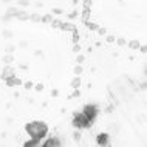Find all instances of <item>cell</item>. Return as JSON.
Listing matches in <instances>:
<instances>
[{
	"label": "cell",
	"instance_id": "35",
	"mask_svg": "<svg viewBox=\"0 0 147 147\" xmlns=\"http://www.w3.org/2000/svg\"><path fill=\"white\" fill-rule=\"evenodd\" d=\"M140 51H141V53H146V45H142V47H140Z\"/></svg>",
	"mask_w": 147,
	"mask_h": 147
},
{
	"label": "cell",
	"instance_id": "28",
	"mask_svg": "<svg viewBox=\"0 0 147 147\" xmlns=\"http://www.w3.org/2000/svg\"><path fill=\"white\" fill-rule=\"evenodd\" d=\"M73 51H74V53H81V47H79V43H74Z\"/></svg>",
	"mask_w": 147,
	"mask_h": 147
},
{
	"label": "cell",
	"instance_id": "23",
	"mask_svg": "<svg viewBox=\"0 0 147 147\" xmlns=\"http://www.w3.org/2000/svg\"><path fill=\"white\" fill-rule=\"evenodd\" d=\"M87 26H88L91 31H98V28H99L96 23H93V22H88V23H87Z\"/></svg>",
	"mask_w": 147,
	"mask_h": 147
},
{
	"label": "cell",
	"instance_id": "17",
	"mask_svg": "<svg viewBox=\"0 0 147 147\" xmlns=\"http://www.w3.org/2000/svg\"><path fill=\"white\" fill-rule=\"evenodd\" d=\"M51 20H53V16H51V14H45V16H42V19H40V22L47 23V25H50Z\"/></svg>",
	"mask_w": 147,
	"mask_h": 147
},
{
	"label": "cell",
	"instance_id": "8",
	"mask_svg": "<svg viewBox=\"0 0 147 147\" xmlns=\"http://www.w3.org/2000/svg\"><path fill=\"white\" fill-rule=\"evenodd\" d=\"M16 19L20 22H26V20H30V13H26L25 9H19L17 14H16Z\"/></svg>",
	"mask_w": 147,
	"mask_h": 147
},
{
	"label": "cell",
	"instance_id": "32",
	"mask_svg": "<svg viewBox=\"0 0 147 147\" xmlns=\"http://www.w3.org/2000/svg\"><path fill=\"white\" fill-rule=\"evenodd\" d=\"M76 16H78V13H76V11H73L71 14H68V19H74Z\"/></svg>",
	"mask_w": 147,
	"mask_h": 147
},
{
	"label": "cell",
	"instance_id": "2",
	"mask_svg": "<svg viewBox=\"0 0 147 147\" xmlns=\"http://www.w3.org/2000/svg\"><path fill=\"white\" fill-rule=\"evenodd\" d=\"M71 124H73L74 129H79V130H88V129H91V125H93V121H90V119L81 112V113H74Z\"/></svg>",
	"mask_w": 147,
	"mask_h": 147
},
{
	"label": "cell",
	"instance_id": "25",
	"mask_svg": "<svg viewBox=\"0 0 147 147\" xmlns=\"http://www.w3.org/2000/svg\"><path fill=\"white\" fill-rule=\"evenodd\" d=\"M84 61H85V56H84V54H78V57H76V62H78V63H82Z\"/></svg>",
	"mask_w": 147,
	"mask_h": 147
},
{
	"label": "cell",
	"instance_id": "9",
	"mask_svg": "<svg viewBox=\"0 0 147 147\" xmlns=\"http://www.w3.org/2000/svg\"><path fill=\"white\" fill-rule=\"evenodd\" d=\"M59 30H62V31H70V33H73V31L76 30V25H73L71 22H65V23L62 22V25H61V28H59Z\"/></svg>",
	"mask_w": 147,
	"mask_h": 147
},
{
	"label": "cell",
	"instance_id": "37",
	"mask_svg": "<svg viewBox=\"0 0 147 147\" xmlns=\"http://www.w3.org/2000/svg\"><path fill=\"white\" fill-rule=\"evenodd\" d=\"M107 40H109V42H113V40H115V37H112V36H109V37H107Z\"/></svg>",
	"mask_w": 147,
	"mask_h": 147
},
{
	"label": "cell",
	"instance_id": "12",
	"mask_svg": "<svg viewBox=\"0 0 147 147\" xmlns=\"http://www.w3.org/2000/svg\"><path fill=\"white\" fill-rule=\"evenodd\" d=\"M16 50H17V47H16L14 43H8V45H5V53H8V54H14Z\"/></svg>",
	"mask_w": 147,
	"mask_h": 147
},
{
	"label": "cell",
	"instance_id": "19",
	"mask_svg": "<svg viewBox=\"0 0 147 147\" xmlns=\"http://www.w3.org/2000/svg\"><path fill=\"white\" fill-rule=\"evenodd\" d=\"M82 71H84V68H82V63H78V65L74 67V74H76V76H81Z\"/></svg>",
	"mask_w": 147,
	"mask_h": 147
},
{
	"label": "cell",
	"instance_id": "38",
	"mask_svg": "<svg viewBox=\"0 0 147 147\" xmlns=\"http://www.w3.org/2000/svg\"><path fill=\"white\" fill-rule=\"evenodd\" d=\"M0 2H2V3H11L13 0H0Z\"/></svg>",
	"mask_w": 147,
	"mask_h": 147
},
{
	"label": "cell",
	"instance_id": "1",
	"mask_svg": "<svg viewBox=\"0 0 147 147\" xmlns=\"http://www.w3.org/2000/svg\"><path fill=\"white\" fill-rule=\"evenodd\" d=\"M25 132L28 133L30 138L42 141L48 135V125L43 121H30L25 124Z\"/></svg>",
	"mask_w": 147,
	"mask_h": 147
},
{
	"label": "cell",
	"instance_id": "20",
	"mask_svg": "<svg viewBox=\"0 0 147 147\" xmlns=\"http://www.w3.org/2000/svg\"><path fill=\"white\" fill-rule=\"evenodd\" d=\"M129 47H130V48H133V50H138V48H140V40H132V42H130L129 43Z\"/></svg>",
	"mask_w": 147,
	"mask_h": 147
},
{
	"label": "cell",
	"instance_id": "33",
	"mask_svg": "<svg viewBox=\"0 0 147 147\" xmlns=\"http://www.w3.org/2000/svg\"><path fill=\"white\" fill-rule=\"evenodd\" d=\"M36 90H37V91H42V90H43V85H42V84H37V85H36Z\"/></svg>",
	"mask_w": 147,
	"mask_h": 147
},
{
	"label": "cell",
	"instance_id": "18",
	"mask_svg": "<svg viewBox=\"0 0 147 147\" xmlns=\"http://www.w3.org/2000/svg\"><path fill=\"white\" fill-rule=\"evenodd\" d=\"M73 140L76 141V142H79V141H82V133H81V130H74V133H73Z\"/></svg>",
	"mask_w": 147,
	"mask_h": 147
},
{
	"label": "cell",
	"instance_id": "6",
	"mask_svg": "<svg viewBox=\"0 0 147 147\" xmlns=\"http://www.w3.org/2000/svg\"><path fill=\"white\" fill-rule=\"evenodd\" d=\"M16 74V71H14V68L11 65H5L2 68V71H0V78L3 79V81H6V79H9L11 76H14Z\"/></svg>",
	"mask_w": 147,
	"mask_h": 147
},
{
	"label": "cell",
	"instance_id": "39",
	"mask_svg": "<svg viewBox=\"0 0 147 147\" xmlns=\"http://www.w3.org/2000/svg\"><path fill=\"white\" fill-rule=\"evenodd\" d=\"M78 2H79V0H73V5H76Z\"/></svg>",
	"mask_w": 147,
	"mask_h": 147
},
{
	"label": "cell",
	"instance_id": "16",
	"mask_svg": "<svg viewBox=\"0 0 147 147\" xmlns=\"http://www.w3.org/2000/svg\"><path fill=\"white\" fill-rule=\"evenodd\" d=\"M2 37H5V39H13V37H14V31H11V30H3V31H2Z\"/></svg>",
	"mask_w": 147,
	"mask_h": 147
},
{
	"label": "cell",
	"instance_id": "26",
	"mask_svg": "<svg viewBox=\"0 0 147 147\" xmlns=\"http://www.w3.org/2000/svg\"><path fill=\"white\" fill-rule=\"evenodd\" d=\"M11 20H13V17H9V16H8V14H5V16H3V17H2V22H5V23L11 22Z\"/></svg>",
	"mask_w": 147,
	"mask_h": 147
},
{
	"label": "cell",
	"instance_id": "40",
	"mask_svg": "<svg viewBox=\"0 0 147 147\" xmlns=\"http://www.w3.org/2000/svg\"><path fill=\"white\" fill-rule=\"evenodd\" d=\"M119 2H122V0H119Z\"/></svg>",
	"mask_w": 147,
	"mask_h": 147
},
{
	"label": "cell",
	"instance_id": "4",
	"mask_svg": "<svg viewBox=\"0 0 147 147\" xmlns=\"http://www.w3.org/2000/svg\"><path fill=\"white\" fill-rule=\"evenodd\" d=\"M62 144L63 142L59 136H48V135H47V136L43 138V141L40 142L42 147H61Z\"/></svg>",
	"mask_w": 147,
	"mask_h": 147
},
{
	"label": "cell",
	"instance_id": "10",
	"mask_svg": "<svg viewBox=\"0 0 147 147\" xmlns=\"http://www.w3.org/2000/svg\"><path fill=\"white\" fill-rule=\"evenodd\" d=\"M39 146H40V141L34 140V138H30L28 141L23 142V147H39Z\"/></svg>",
	"mask_w": 147,
	"mask_h": 147
},
{
	"label": "cell",
	"instance_id": "21",
	"mask_svg": "<svg viewBox=\"0 0 147 147\" xmlns=\"http://www.w3.org/2000/svg\"><path fill=\"white\" fill-rule=\"evenodd\" d=\"M53 28H61V25H62V22L61 20H51V23H50Z\"/></svg>",
	"mask_w": 147,
	"mask_h": 147
},
{
	"label": "cell",
	"instance_id": "30",
	"mask_svg": "<svg viewBox=\"0 0 147 147\" xmlns=\"http://www.w3.org/2000/svg\"><path fill=\"white\" fill-rule=\"evenodd\" d=\"M91 6V0H85L84 2V8H90Z\"/></svg>",
	"mask_w": 147,
	"mask_h": 147
},
{
	"label": "cell",
	"instance_id": "13",
	"mask_svg": "<svg viewBox=\"0 0 147 147\" xmlns=\"http://www.w3.org/2000/svg\"><path fill=\"white\" fill-rule=\"evenodd\" d=\"M40 19H42V16L37 14V13H31L30 14V20L33 23H39V22H40Z\"/></svg>",
	"mask_w": 147,
	"mask_h": 147
},
{
	"label": "cell",
	"instance_id": "24",
	"mask_svg": "<svg viewBox=\"0 0 147 147\" xmlns=\"http://www.w3.org/2000/svg\"><path fill=\"white\" fill-rule=\"evenodd\" d=\"M30 3H31L30 0H17V5L19 6H28Z\"/></svg>",
	"mask_w": 147,
	"mask_h": 147
},
{
	"label": "cell",
	"instance_id": "34",
	"mask_svg": "<svg viewBox=\"0 0 147 147\" xmlns=\"http://www.w3.org/2000/svg\"><path fill=\"white\" fill-rule=\"evenodd\" d=\"M118 43H119V45H125V40H124V39H119V40H118Z\"/></svg>",
	"mask_w": 147,
	"mask_h": 147
},
{
	"label": "cell",
	"instance_id": "3",
	"mask_svg": "<svg viewBox=\"0 0 147 147\" xmlns=\"http://www.w3.org/2000/svg\"><path fill=\"white\" fill-rule=\"evenodd\" d=\"M82 113H84L90 121H94L99 115V109H98V105H94V104H87V105H84V109H82Z\"/></svg>",
	"mask_w": 147,
	"mask_h": 147
},
{
	"label": "cell",
	"instance_id": "31",
	"mask_svg": "<svg viewBox=\"0 0 147 147\" xmlns=\"http://www.w3.org/2000/svg\"><path fill=\"white\" fill-rule=\"evenodd\" d=\"M98 33H99V34H102V36H104V34L107 33V30H105V28H98Z\"/></svg>",
	"mask_w": 147,
	"mask_h": 147
},
{
	"label": "cell",
	"instance_id": "14",
	"mask_svg": "<svg viewBox=\"0 0 147 147\" xmlns=\"http://www.w3.org/2000/svg\"><path fill=\"white\" fill-rule=\"evenodd\" d=\"M71 88H74V90H78L79 88V87H81V78H79V76H76V78H74L73 79V81H71Z\"/></svg>",
	"mask_w": 147,
	"mask_h": 147
},
{
	"label": "cell",
	"instance_id": "7",
	"mask_svg": "<svg viewBox=\"0 0 147 147\" xmlns=\"http://www.w3.org/2000/svg\"><path fill=\"white\" fill-rule=\"evenodd\" d=\"M5 82H6V87H19V85L22 84V81L16 76V74H14V76H11L9 79H6Z\"/></svg>",
	"mask_w": 147,
	"mask_h": 147
},
{
	"label": "cell",
	"instance_id": "5",
	"mask_svg": "<svg viewBox=\"0 0 147 147\" xmlns=\"http://www.w3.org/2000/svg\"><path fill=\"white\" fill-rule=\"evenodd\" d=\"M96 144L98 146H109L110 144V135L107 132H101L96 135Z\"/></svg>",
	"mask_w": 147,
	"mask_h": 147
},
{
	"label": "cell",
	"instance_id": "29",
	"mask_svg": "<svg viewBox=\"0 0 147 147\" xmlns=\"http://www.w3.org/2000/svg\"><path fill=\"white\" fill-rule=\"evenodd\" d=\"M19 47H20V48H26V47H28V42H25V40H22L20 43H19Z\"/></svg>",
	"mask_w": 147,
	"mask_h": 147
},
{
	"label": "cell",
	"instance_id": "15",
	"mask_svg": "<svg viewBox=\"0 0 147 147\" xmlns=\"http://www.w3.org/2000/svg\"><path fill=\"white\" fill-rule=\"evenodd\" d=\"M17 8H16V6H9V8H8V9H6V13L5 14H8V16H9V17H16V14H17Z\"/></svg>",
	"mask_w": 147,
	"mask_h": 147
},
{
	"label": "cell",
	"instance_id": "36",
	"mask_svg": "<svg viewBox=\"0 0 147 147\" xmlns=\"http://www.w3.org/2000/svg\"><path fill=\"white\" fill-rule=\"evenodd\" d=\"M31 85H33V84H31L30 81H28V82H26V84H25V87H26V88H31Z\"/></svg>",
	"mask_w": 147,
	"mask_h": 147
},
{
	"label": "cell",
	"instance_id": "22",
	"mask_svg": "<svg viewBox=\"0 0 147 147\" xmlns=\"http://www.w3.org/2000/svg\"><path fill=\"white\" fill-rule=\"evenodd\" d=\"M71 40H73V43H79V34H78V30H74V31H73V39H71Z\"/></svg>",
	"mask_w": 147,
	"mask_h": 147
},
{
	"label": "cell",
	"instance_id": "27",
	"mask_svg": "<svg viewBox=\"0 0 147 147\" xmlns=\"http://www.w3.org/2000/svg\"><path fill=\"white\" fill-rule=\"evenodd\" d=\"M51 13H54V14H62L63 9H62V8H53V9H51Z\"/></svg>",
	"mask_w": 147,
	"mask_h": 147
},
{
	"label": "cell",
	"instance_id": "11",
	"mask_svg": "<svg viewBox=\"0 0 147 147\" xmlns=\"http://www.w3.org/2000/svg\"><path fill=\"white\" fill-rule=\"evenodd\" d=\"M2 62L5 63V65H11V63L14 62V54H5V56L2 57Z\"/></svg>",
	"mask_w": 147,
	"mask_h": 147
}]
</instances>
